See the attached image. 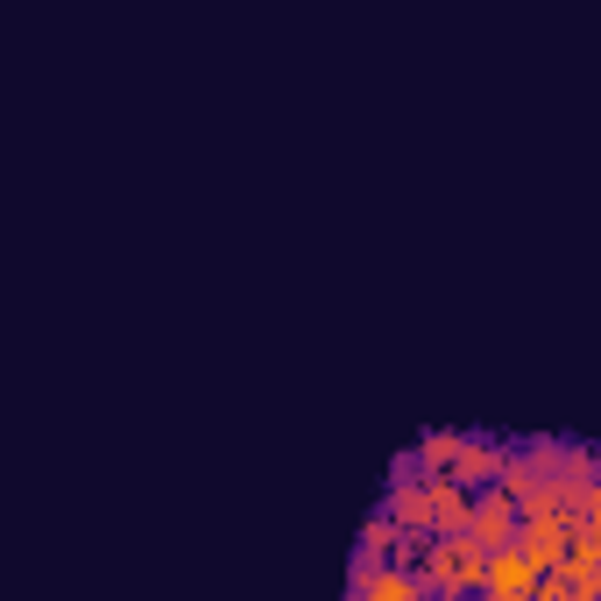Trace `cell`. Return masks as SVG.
I'll return each instance as SVG.
<instances>
[{
	"mask_svg": "<svg viewBox=\"0 0 601 601\" xmlns=\"http://www.w3.org/2000/svg\"><path fill=\"white\" fill-rule=\"evenodd\" d=\"M368 588H601V445L424 432L361 523Z\"/></svg>",
	"mask_w": 601,
	"mask_h": 601,
	"instance_id": "1",
	"label": "cell"
}]
</instances>
